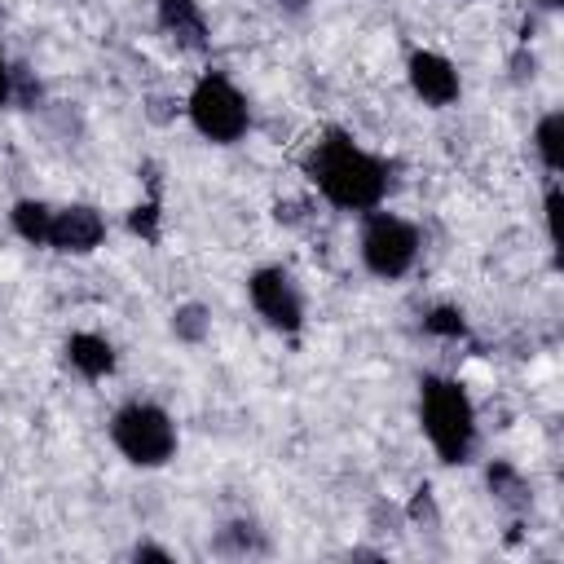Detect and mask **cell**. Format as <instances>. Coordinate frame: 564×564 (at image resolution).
I'll return each mask as SVG.
<instances>
[{
  "mask_svg": "<svg viewBox=\"0 0 564 564\" xmlns=\"http://www.w3.org/2000/svg\"><path fill=\"white\" fill-rule=\"evenodd\" d=\"M128 229L141 234L145 242H159V203H154V198H150V203H137V207L128 212Z\"/></svg>",
  "mask_w": 564,
  "mask_h": 564,
  "instance_id": "2e32d148",
  "label": "cell"
},
{
  "mask_svg": "<svg viewBox=\"0 0 564 564\" xmlns=\"http://www.w3.org/2000/svg\"><path fill=\"white\" fill-rule=\"evenodd\" d=\"M405 79H410L414 97H419L423 106H432V110H445V106H454V101L463 97V75H458V66H454L445 53H436V48H414L410 62H405Z\"/></svg>",
  "mask_w": 564,
  "mask_h": 564,
  "instance_id": "52a82bcc",
  "label": "cell"
},
{
  "mask_svg": "<svg viewBox=\"0 0 564 564\" xmlns=\"http://www.w3.org/2000/svg\"><path fill=\"white\" fill-rule=\"evenodd\" d=\"M278 9H282V13H304L308 0H278Z\"/></svg>",
  "mask_w": 564,
  "mask_h": 564,
  "instance_id": "ffe728a7",
  "label": "cell"
},
{
  "mask_svg": "<svg viewBox=\"0 0 564 564\" xmlns=\"http://www.w3.org/2000/svg\"><path fill=\"white\" fill-rule=\"evenodd\" d=\"M419 427L445 467L471 463L480 427H476V405L458 379H449V375L419 379Z\"/></svg>",
  "mask_w": 564,
  "mask_h": 564,
  "instance_id": "7a4b0ae2",
  "label": "cell"
},
{
  "mask_svg": "<svg viewBox=\"0 0 564 564\" xmlns=\"http://www.w3.org/2000/svg\"><path fill=\"white\" fill-rule=\"evenodd\" d=\"M304 176L308 185L335 207V212H375L388 198V163L370 154L352 132L326 128L308 154H304Z\"/></svg>",
  "mask_w": 564,
  "mask_h": 564,
  "instance_id": "6da1fadb",
  "label": "cell"
},
{
  "mask_svg": "<svg viewBox=\"0 0 564 564\" xmlns=\"http://www.w3.org/2000/svg\"><path fill=\"white\" fill-rule=\"evenodd\" d=\"M423 330L432 339H467V313L458 304H436V308H427Z\"/></svg>",
  "mask_w": 564,
  "mask_h": 564,
  "instance_id": "9a60e30c",
  "label": "cell"
},
{
  "mask_svg": "<svg viewBox=\"0 0 564 564\" xmlns=\"http://www.w3.org/2000/svg\"><path fill=\"white\" fill-rule=\"evenodd\" d=\"M132 560H172V551H163V546H154V542H137V546H132Z\"/></svg>",
  "mask_w": 564,
  "mask_h": 564,
  "instance_id": "d6986e66",
  "label": "cell"
},
{
  "mask_svg": "<svg viewBox=\"0 0 564 564\" xmlns=\"http://www.w3.org/2000/svg\"><path fill=\"white\" fill-rule=\"evenodd\" d=\"M489 489H494V498H498L502 507H529V502H533L524 476H520L511 463H494V467H489Z\"/></svg>",
  "mask_w": 564,
  "mask_h": 564,
  "instance_id": "5bb4252c",
  "label": "cell"
},
{
  "mask_svg": "<svg viewBox=\"0 0 564 564\" xmlns=\"http://www.w3.org/2000/svg\"><path fill=\"white\" fill-rule=\"evenodd\" d=\"M542 216H546V238H551V247H555V242H560V176H551V181H546Z\"/></svg>",
  "mask_w": 564,
  "mask_h": 564,
  "instance_id": "e0dca14e",
  "label": "cell"
},
{
  "mask_svg": "<svg viewBox=\"0 0 564 564\" xmlns=\"http://www.w3.org/2000/svg\"><path fill=\"white\" fill-rule=\"evenodd\" d=\"M9 225H13V234H18L22 242H31V247H48L53 203H44V198H18V203L9 207Z\"/></svg>",
  "mask_w": 564,
  "mask_h": 564,
  "instance_id": "8fae6325",
  "label": "cell"
},
{
  "mask_svg": "<svg viewBox=\"0 0 564 564\" xmlns=\"http://www.w3.org/2000/svg\"><path fill=\"white\" fill-rule=\"evenodd\" d=\"M172 335L181 339V344H203L207 335H212V308L207 304H176L172 308Z\"/></svg>",
  "mask_w": 564,
  "mask_h": 564,
  "instance_id": "4fadbf2b",
  "label": "cell"
},
{
  "mask_svg": "<svg viewBox=\"0 0 564 564\" xmlns=\"http://www.w3.org/2000/svg\"><path fill=\"white\" fill-rule=\"evenodd\" d=\"M247 300L256 317L278 330V335H300L304 330V291L282 264H260L247 273Z\"/></svg>",
  "mask_w": 564,
  "mask_h": 564,
  "instance_id": "8992f818",
  "label": "cell"
},
{
  "mask_svg": "<svg viewBox=\"0 0 564 564\" xmlns=\"http://www.w3.org/2000/svg\"><path fill=\"white\" fill-rule=\"evenodd\" d=\"M185 115L194 132L212 145H234L251 132V101L225 70H203L185 97Z\"/></svg>",
  "mask_w": 564,
  "mask_h": 564,
  "instance_id": "277c9868",
  "label": "cell"
},
{
  "mask_svg": "<svg viewBox=\"0 0 564 564\" xmlns=\"http://www.w3.org/2000/svg\"><path fill=\"white\" fill-rule=\"evenodd\" d=\"M110 445L132 463V467H167L176 458V445H181V432H176V419L159 405V401H145V397H132L123 401L115 414H110Z\"/></svg>",
  "mask_w": 564,
  "mask_h": 564,
  "instance_id": "3957f363",
  "label": "cell"
},
{
  "mask_svg": "<svg viewBox=\"0 0 564 564\" xmlns=\"http://www.w3.org/2000/svg\"><path fill=\"white\" fill-rule=\"evenodd\" d=\"M154 22L185 53H207L212 44V22L198 0H154Z\"/></svg>",
  "mask_w": 564,
  "mask_h": 564,
  "instance_id": "9c48e42d",
  "label": "cell"
},
{
  "mask_svg": "<svg viewBox=\"0 0 564 564\" xmlns=\"http://www.w3.org/2000/svg\"><path fill=\"white\" fill-rule=\"evenodd\" d=\"M533 154L546 167V176H560V167H564V110H546L533 123Z\"/></svg>",
  "mask_w": 564,
  "mask_h": 564,
  "instance_id": "7c38bea8",
  "label": "cell"
},
{
  "mask_svg": "<svg viewBox=\"0 0 564 564\" xmlns=\"http://www.w3.org/2000/svg\"><path fill=\"white\" fill-rule=\"evenodd\" d=\"M419 251H423V238L419 229L397 216V212H361V234H357V256L366 264L370 278L379 282H401L414 264H419Z\"/></svg>",
  "mask_w": 564,
  "mask_h": 564,
  "instance_id": "5b68a950",
  "label": "cell"
},
{
  "mask_svg": "<svg viewBox=\"0 0 564 564\" xmlns=\"http://www.w3.org/2000/svg\"><path fill=\"white\" fill-rule=\"evenodd\" d=\"M62 357H66V366L79 375V379H88V383H97V379H110L115 375V344L106 339V335H97V330H75V335H66V344H62Z\"/></svg>",
  "mask_w": 564,
  "mask_h": 564,
  "instance_id": "30bf717a",
  "label": "cell"
},
{
  "mask_svg": "<svg viewBox=\"0 0 564 564\" xmlns=\"http://www.w3.org/2000/svg\"><path fill=\"white\" fill-rule=\"evenodd\" d=\"M13 70H18V66H13V62L4 57V48H0V110L13 106Z\"/></svg>",
  "mask_w": 564,
  "mask_h": 564,
  "instance_id": "ac0fdd59",
  "label": "cell"
},
{
  "mask_svg": "<svg viewBox=\"0 0 564 564\" xmlns=\"http://www.w3.org/2000/svg\"><path fill=\"white\" fill-rule=\"evenodd\" d=\"M101 242H106V216H101L93 203L53 207L48 251H62V256H93Z\"/></svg>",
  "mask_w": 564,
  "mask_h": 564,
  "instance_id": "ba28073f",
  "label": "cell"
}]
</instances>
